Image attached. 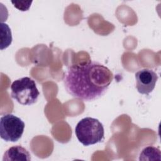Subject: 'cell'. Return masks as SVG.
Listing matches in <instances>:
<instances>
[{
  "mask_svg": "<svg viewBox=\"0 0 161 161\" xmlns=\"http://www.w3.org/2000/svg\"><path fill=\"white\" fill-rule=\"evenodd\" d=\"M113 79L109 69L98 62L89 61L69 66L65 71L63 82L72 97L91 101L104 94Z\"/></svg>",
  "mask_w": 161,
  "mask_h": 161,
  "instance_id": "6da1fadb",
  "label": "cell"
},
{
  "mask_svg": "<svg viewBox=\"0 0 161 161\" xmlns=\"http://www.w3.org/2000/svg\"><path fill=\"white\" fill-rule=\"evenodd\" d=\"M78 140L84 146H89L103 141L104 130L103 124L97 119L86 117L80 119L75 128Z\"/></svg>",
  "mask_w": 161,
  "mask_h": 161,
  "instance_id": "7a4b0ae2",
  "label": "cell"
},
{
  "mask_svg": "<svg viewBox=\"0 0 161 161\" xmlns=\"http://www.w3.org/2000/svg\"><path fill=\"white\" fill-rule=\"evenodd\" d=\"M11 96L22 105H31L36 102L40 92L34 80L25 77L15 80L11 86Z\"/></svg>",
  "mask_w": 161,
  "mask_h": 161,
  "instance_id": "3957f363",
  "label": "cell"
},
{
  "mask_svg": "<svg viewBox=\"0 0 161 161\" xmlns=\"http://www.w3.org/2000/svg\"><path fill=\"white\" fill-rule=\"evenodd\" d=\"M25 123L13 114H6L0 118V136L6 142H16L24 131Z\"/></svg>",
  "mask_w": 161,
  "mask_h": 161,
  "instance_id": "277c9868",
  "label": "cell"
},
{
  "mask_svg": "<svg viewBox=\"0 0 161 161\" xmlns=\"http://www.w3.org/2000/svg\"><path fill=\"white\" fill-rule=\"evenodd\" d=\"M135 80L138 92L142 94L148 95L154 89L158 75L152 69H143L135 73Z\"/></svg>",
  "mask_w": 161,
  "mask_h": 161,
  "instance_id": "5b68a950",
  "label": "cell"
},
{
  "mask_svg": "<svg viewBox=\"0 0 161 161\" xmlns=\"http://www.w3.org/2000/svg\"><path fill=\"white\" fill-rule=\"evenodd\" d=\"M3 161H30L31 155L24 147L20 145L13 146L5 152L3 158Z\"/></svg>",
  "mask_w": 161,
  "mask_h": 161,
  "instance_id": "8992f818",
  "label": "cell"
},
{
  "mask_svg": "<svg viewBox=\"0 0 161 161\" xmlns=\"http://www.w3.org/2000/svg\"><path fill=\"white\" fill-rule=\"evenodd\" d=\"M160 151L158 148L148 146L144 148L140 154V160H160Z\"/></svg>",
  "mask_w": 161,
  "mask_h": 161,
  "instance_id": "52a82bcc",
  "label": "cell"
},
{
  "mask_svg": "<svg viewBox=\"0 0 161 161\" xmlns=\"http://www.w3.org/2000/svg\"><path fill=\"white\" fill-rule=\"evenodd\" d=\"M1 50H3V49L8 47L11 43L12 36L11 30L7 24L1 23Z\"/></svg>",
  "mask_w": 161,
  "mask_h": 161,
  "instance_id": "ba28073f",
  "label": "cell"
}]
</instances>
